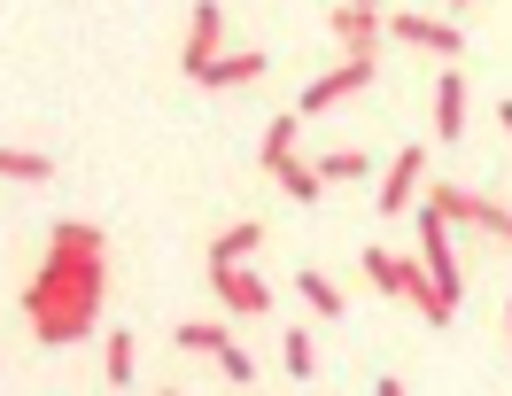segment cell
I'll use <instances>...</instances> for the list:
<instances>
[{
    "instance_id": "19",
    "label": "cell",
    "mask_w": 512,
    "mask_h": 396,
    "mask_svg": "<svg viewBox=\"0 0 512 396\" xmlns=\"http://www.w3.org/2000/svg\"><path fill=\"white\" fill-rule=\"evenodd\" d=\"M365 164H373L365 148H326V156H319V179H365Z\"/></svg>"
},
{
    "instance_id": "12",
    "label": "cell",
    "mask_w": 512,
    "mask_h": 396,
    "mask_svg": "<svg viewBox=\"0 0 512 396\" xmlns=\"http://www.w3.org/2000/svg\"><path fill=\"white\" fill-rule=\"evenodd\" d=\"M171 342H179V350H194V358H233V350H241V342H233V334H225L218 327V319H187V327H179V334H171Z\"/></svg>"
},
{
    "instance_id": "1",
    "label": "cell",
    "mask_w": 512,
    "mask_h": 396,
    "mask_svg": "<svg viewBox=\"0 0 512 396\" xmlns=\"http://www.w3.org/2000/svg\"><path fill=\"white\" fill-rule=\"evenodd\" d=\"M101 296H109V241L86 218H63L39 249V272L24 280V327L63 350V342H86L101 319Z\"/></svg>"
},
{
    "instance_id": "13",
    "label": "cell",
    "mask_w": 512,
    "mask_h": 396,
    "mask_svg": "<svg viewBox=\"0 0 512 396\" xmlns=\"http://www.w3.org/2000/svg\"><path fill=\"white\" fill-rule=\"evenodd\" d=\"M249 78H264V55H256V47H241V55H218V63L202 70V86H210V94H233V86H249Z\"/></svg>"
},
{
    "instance_id": "18",
    "label": "cell",
    "mask_w": 512,
    "mask_h": 396,
    "mask_svg": "<svg viewBox=\"0 0 512 396\" xmlns=\"http://www.w3.org/2000/svg\"><path fill=\"white\" fill-rule=\"evenodd\" d=\"M132 365H140V342H132V334H109V342H101V373H109V381L125 389V381H132Z\"/></svg>"
},
{
    "instance_id": "25",
    "label": "cell",
    "mask_w": 512,
    "mask_h": 396,
    "mask_svg": "<svg viewBox=\"0 0 512 396\" xmlns=\"http://www.w3.org/2000/svg\"><path fill=\"white\" fill-rule=\"evenodd\" d=\"M163 396H179V389H163Z\"/></svg>"
},
{
    "instance_id": "15",
    "label": "cell",
    "mask_w": 512,
    "mask_h": 396,
    "mask_svg": "<svg viewBox=\"0 0 512 396\" xmlns=\"http://www.w3.org/2000/svg\"><path fill=\"white\" fill-rule=\"evenodd\" d=\"M256 241H264V226H225L218 241H210V264H249Z\"/></svg>"
},
{
    "instance_id": "8",
    "label": "cell",
    "mask_w": 512,
    "mask_h": 396,
    "mask_svg": "<svg viewBox=\"0 0 512 396\" xmlns=\"http://www.w3.org/2000/svg\"><path fill=\"white\" fill-rule=\"evenodd\" d=\"M210 296H218L225 311L256 319V311H272V280H256L249 264H210Z\"/></svg>"
},
{
    "instance_id": "10",
    "label": "cell",
    "mask_w": 512,
    "mask_h": 396,
    "mask_svg": "<svg viewBox=\"0 0 512 396\" xmlns=\"http://www.w3.org/2000/svg\"><path fill=\"white\" fill-rule=\"evenodd\" d=\"M419 179H427V148H396V164L381 171V210L396 218V210H412Z\"/></svg>"
},
{
    "instance_id": "24",
    "label": "cell",
    "mask_w": 512,
    "mask_h": 396,
    "mask_svg": "<svg viewBox=\"0 0 512 396\" xmlns=\"http://www.w3.org/2000/svg\"><path fill=\"white\" fill-rule=\"evenodd\" d=\"M505 334H512V303H505Z\"/></svg>"
},
{
    "instance_id": "7",
    "label": "cell",
    "mask_w": 512,
    "mask_h": 396,
    "mask_svg": "<svg viewBox=\"0 0 512 396\" xmlns=\"http://www.w3.org/2000/svg\"><path fill=\"white\" fill-rule=\"evenodd\" d=\"M427 195L443 202V218H450V226H481V233H497V241H512V210H505V202L466 195V187H427Z\"/></svg>"
},
{
    "instance_id": "21",
    "label": "cell",
    "mask_w": 512,
    "mask_h": 396,
    "mask_svg": "<svg viewBox=\"0 0 512 396\" xmlns=\"http://www.w3.org/2000/svg\"><path fill=\"white\" fill-rule=\"evenodd\" d=\"M373 396H404V381H396V373H388V381H381V389H373Z\"/></svg>"
},
{
    "instance_id": "22",
    "label": "cell",
    "mask_w": 512,
    "mask_h": 396,
    "mask_svg": "<svg viewBox=\"0 0 512 396\" xmlns=\"http://www.w3.org/2000/svg\"><path fill=\"white\" fill-rule=\"evenodd\" d=\"M497 125H505V132H512V101H505V109H497Z\"/></svg>"
},
{
    "instance_id": "4",
    "label": "cell",
    "mask_w": 512,
    "mask_h": 396,
    "mask_svg": "<svg viewBox=\"0 0 512 396\" xmlns=\"http://www.w3.org/2000/svg\"><path fill=\"white\" fill-rule=\"evenodd\" d=\"M419 264L435 272L443 303L458 311V296H466V272H458V249H450V218H443V202H435V195L419 202Z\"/></svg>"
},
{
    "instance_id": "3",
    "label": "cell",
    "mask_w": 512,
    "mask_h": 396,
    "mask_svg": "<svg viewBox=\"0 0 512 396\" xmlns=\"http://www.w3.org/2000/svg\"><path fill=\"white\" fill-rule=\"evenodd\" d=\"M295 125H303V117H272V132H264V148H256V164L272 171V187H280V195L288 202H319V164H303V156H295Z\"/></svg>"
},
{
    "instance_id": "2",
    "label": "cell",
    "mask_w": 512,
    "mask_h": 396,
    "mask_svg": "<svg viewBox=\"0 0 512 396\" xmlns=\"http://www.w3.org/2000/svg\"><path fill=\"white\" fill-rule=\"evenodd\" d=\"M365 280H373L381 296L419 303V319H435V327L450 319V303H443V288H435V272H427V264H412V257H396V249H365Z\"/></svg>"
},
{
    "instance_id": "26",
    "label": "cell",
    "mask_w": 512,
    "mask_h": 396,
    "mask_svg": "<svg viewBox=\"0 0 512 396\" xmlns=\"http://www.w3.org/2000/svg\"><path fill=\"white\" fill-rule=\"evenodd\" d=\"M458 8H466V0H458Z\"/></svg>"
},
{
    "instance_id": "5",
    "label": "cell",
    "mask_w": 512,
    "mask_h": 396,
    "mask_svg": "<svg viewBox=\"0 0 512 396\" xmlns=\"http://www.w3.org/2000/svg\"><path fill=\"white\" fill-rule=\"evenodd\" d=\"M218 47H225V8H218V0H194V16H187V47H179V70H187L194 86H202V70L218 63Z\"/></svg>"
},
{
    "instance_id": "23",
    "label": "cell",
    "mask_w": 512,
    "mask_h": 396,
    "mask_svg": "<svg viewBox=\"0 0 512 396\" xmlns=\"http://www.w3.org/2000/svg\"><path fill=\"white\" fill-rule=\"evenodd\" d=\"M350 8H381V0H350Z\"/></svg>"
},
{
    "instance_id": "16",
    "label": "cell",
    "mask_w": 512,
    "mask_h": 396,
    "mask_svg": "<svg viewBox=\"0 0 512 396\" xmlns=\"http://www.w3.org/2000/svg\"><path fill=\"white\" fill-rule=\"evenodd\" d=\"M0 171H8L16 187H39V179H55V164H47L39 148H0Z\"/></svg>"
},
{
    "instance_id": "17",
    "label": "cell",
    "mask_w": 512,
    "mask_h": 396,
    "mask_svg": "<svg viewBox=\"0 0 512 396\" xmlns=\"http://www.w3.org/2000/svg\"><path fill=\"white\" fill-rule=\"evenodd\" d=\"M295 288H303V303H311L319 319H342V288H334L326 272H295Z\"/></svg>"
},
{
    "instance_id": "9",
    "label": "cell",
    "mask_w": 512,
    "mask_h": 396,
    "mask_svg": "<svg viewBox=\"0 0 512 396\" xmlns=\"http://www.w3.org/2000/svg\"><path fill=\"white\" fill-rule=\"evenodd\" d=\"M326 24H334V47H342V63H373V39L388 32L373 8H350V0H342V8L326 16Z\"/></svg>"
},
{
    "instance_id": "20",
    "label": "cell",
    "mask_w": 512,
    "mask_h": 396,
    "mask_svg": "<svg viewBox=\"0 0 512 396\" xmlns=\"http://www.w3.org/2000/svg\"><path fill=\"white\" fill-rule=\"evenodd\" d=\"M280 358H288L295 381H311V373H319V342H311V334H288V342H280Z\"/></svg>"
},
{
    "instance_id": "14",
    "label": "cell",
    "mask_w": 512,
    "mask_h": 396,
    "mask_svg": "<svg viewBox=\"0 0 512 396\" xmlns=\"http://www.w3.org/2000/svg\"><path fill=\"white\" fill-rule=\"evenodd\" d=\"M466 109H474V101L458 86V70H450L443 86H435V140H458V132H466Z\"/></svg>"
},
{
    "instance_id": "11",
    "label": "cell",
    "mask_w": 512,
    "mask_h": 396,
    "mask_svg": "<svg viewBox=\"0 0 512 396\" xmlns=\"http://www.w3.org/2000/svg\"><path fill=\"white\" fill-rule=\"evenodd\" d=\"M388 32L427 47V55H466V24H435V16H388Z\"/></svg>"
},
{
    "instance_id": "6",
    "label": "cell",
    "mask_w": 512,
    "mask_h": 396,
    "mask_svg": "<svg viewBox=\"0 0 512 396\" xmlns=\"http://www.w3.org/2000/svg\"><path fill=\"white\" fill-rule=\"evenodd\" d=\"M365 86H373V63H334V70H319V78L295 94V117H319V109H334V101L365 94Z\"/></svg>"
}]
</instances>
